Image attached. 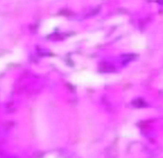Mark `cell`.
<instances>
[{
  "label": "cell",
  "mask_w": 163,
  "mask_h": 158,
  "mask_svg": "<svg viewBox=\"0 0 163 158\" xmlns=\"http://www.w3.org/2000/svg\"><path fill=\"white\" fill-rule=\"evenodd\" d=\"M100 70L103 71V72H111V71H114V68L112 65H110V64H106V67L104 65H102V67L100 68Z\"/></svg>",
  "instance_id": "obj_1"
},
{
  "label": "cell",
  "mask_w": 163,
  "mask_h": 158,
  "mask_svg": "<svg viewBox=\"0 0 163 158\" xmlns=\"http://www.w3.org/2000/svg\"><path fill=\"white\" fill-rule=\"evenodd\" d=\"M133 104L135 105L136 107H141V105H143V101L141 99H137L135 101H133Z\"/></svg>",
  "instance_id": "obj_2"
}]
</instances>
